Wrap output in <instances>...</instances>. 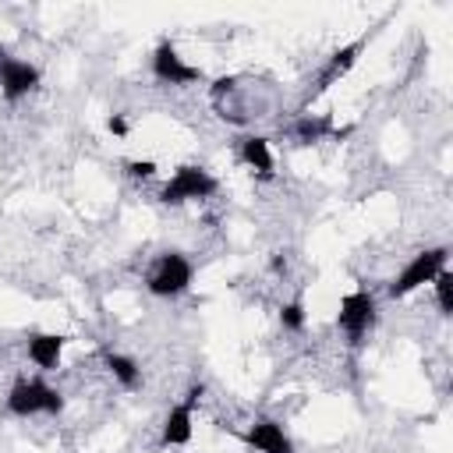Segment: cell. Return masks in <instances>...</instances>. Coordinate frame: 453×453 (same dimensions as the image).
I'll return each instance as SVG.
<instances>
[{
  "label": "cell",
  "mask_w": 453,
  "mask_h": 453,
  "mask_svg": "<svg viewBox=\"0 0 453 453\" xmlns=\"http://www.w3.org/2000/svg\"><path fill=\"white\" fill-rule=\"evenodd\" d=\"M7 411L14 418H35V414H60L64 411V396L60 389L46 386L42 379H18L7 389Z\"/></svg>",
  "instance_id": "6da1fadb"
},
{
  "label": "cell",
  "mask_w": 453,
  "mask_h": 453,
  "mask_svg": "<svg viewBox=\"0 0 453 453\" xmlns=\"http://www.w3.org/2000/svg\"><path fill=\"white\" fill-rule=\"evenodd\" d=\"M446 258H449V248H428V251L414 255V258L400 269V276L389 283V297H407V294H414L418 287L432 283V280L446 269Z\"/></svg>",
  "instance_id": "7a4b0ae2"
},
{
  "label": "cell",
  "mask_w": 453,
  "mask_h": 453,
  "mask_svg": "<svg viewBox=\"0 0 453 453\" xmlns=\"http://www.w3.org/2000/svg\"><path fill=\"white\" fill-rule=\"evenodd\" d=\"M191 262L180 255V251H166V255H159L156 262H152V269H149V276H145V287H149V294H156V297H177V294H184L188 290V283H191Z\"/></svg>",
  "instance_id": "3957f363"
},
{
  "label": "cell",
  "mask_w": 453,
  "mask_h": 453,
  "mask_svg": "<svg viewBox=\"0 0 453 453\" xmlns=\"http://www.w3.org/2000/svg\"><path fill=\"white\" fill-rule=\"evenodd\" d=\"M216 191V177L202 166H177L173 177L163 184L159 198L166 205H180V202H191V198H209Z\"/></svg>",
  "instance_id": "277c9868"
},
{
  "label": "cell",
  "mask_w": 453,
  "mask_h": 453,
  "mask_svg": "<svg viewBox=\"0 0 453 453\" xmlns=\"http://www.w3.org/2000/svg\"><path fill=\"white\" fill-rule=\"evenodd\" d=\"M375 322V297L368 290H350L340 297V315H336V326L354 340L361 343V336L372 329Z\"/></svg>",
  "instance_id": "5b68a950"
},
{
  "label": "cell",
  "mask_w": 453,
  "mask_h": 453,
  "mask_svg": "<svg viewBox=\"0 0 453 453\" xmlns=\"http://www.w3.org/2000/svg\"><path fill=\"white\" fill-rule=\"evenodd\" d=\"M152 74H156L159 81H166V85H191V81L202 78V71H198L195 64H188V60L177 53V46H173L170 39H163V42L152 50Z\"/></svg>",
  "instance_id": "8992f818"
},
{
  "label": "cell",
  "mask_w": 453,
  "mask_h": 453,
  "mask_svg": "<svg viewBox=\"0 0 453 453\" xmlns=\"http://www.w3.org/2000/svg\"><path fill=\"white\" fill-rule=\"evenodd\" d=\"M35 85H39V67L28 64V60L11 57L7 50H0V96L14 103V99L28 96Z\"/></svg>",
  "instance_id": "52a82bcc"
},
{
  "label": "cell",
  "mask_w": 453,
  "mask_h": 453,
  "mask_svg": "<svg viewBox=\"0 0 453 453\" xmlns=\"http://www.w3.org/2000/svg\"><path fill=\"white\" fill-rule=\"evenodd\" d=\"M202 393H205L202 386H191L188 396L170 407V414H166V421H163V432H159V442H163V446H184V442H191L195 403L202 400Z\"/></svg>",
  "instance_id": "ba28073f"
},
{
  "label": "cell",
  "mask_w": 453,
  "mask_h": 453,
  "mask_svg": "<svg viewBox=\"0 0 453 453\" xmlns=\"http://www.w3.org/2000/svg\"><path fill=\"white\" fill-rule=\"evenodd\" d=\"M244 442H248L251 449H258V453H294L290 435H287L283 425L273 421V418H258V421H251V425L244 428Z\"/></svg>",
  "instance_id": "9c48e42d"
},
{
  "label": "cell",
  "mask_w": 453,
  "mask_h": 453,
  "mask_svg": "<svg viewBox=\"0 0 453 453\" xmlns=\"http://www.w3.org/2000/svg\"><path fill=\"white\" fill-rule=\"evenodd\" d=\"M64 343H67V336H60V333H32V336H28V361H32L35 368L50 372V368L60 365Z\"/></svg>",
  "instance_id": "30bf717a"
},
{
  "label": "cell",
  "mask_w": 453,
  "mask_h": 453,
  "mask_svg": "<svg viewBox=\"0 0 453 453\" xmlns=\"http://www.w3.org/2000/svg\"><path fill=\"white\" fill-rule=\"evenodd\" d=\"M237 156H241V163H244L248 170H255L262 180H273V149H269V138H262V134L241 138Z\"/></svg>",
  "instance_id": "8fae6325"
},
{
  "label": "cell",
  "mask_w": 453,
  "mask_h": 453,
  "mask_svg": "<svg viewBox=\"0 0 453 453\" xmlns=\"http://www.w3.org/2000/svg\"><path fill=\"white\" fill-rule=\"evenodd\" d=\"M343 134H347V127L340 131L329 113H322V117L301 113V117L294 120V138H297V145H311V142H322V138H343Z\"/></svg>",
  "instance_id": "7c38bea8"
},
{
  "label": "cell",
  "mask_w": 453,
  "mask_h": 453,
  "mask_svg": "<svg viewBox=\"0 0 453 453\" xmlns=\"http://www.w3.org/2000/svg\"><path fill=\"white\" fill-rule=\"evenodd\" d=\"M361 46H365V39H357V42H350V46L336 50V53L329 57V64L322 67V74H319V88H315V92H326L336 78H343V74L354 67V60H357V53H361Z\"/></svg>",
  "instance_id": "4fadbf2b"
},
{
  "label": "cell",
  "mask_w": 453,
  "mask_h": 453,
  "mask_svg": "<svg viewBox=\"0 0 453 453\" xmlns=\"http://www.w3.org/2000/svg\"><path fill=\"white\" fill-rule=\"evenodd\" d=\"M103 361H106V368L113 372V379H117L124 389H134V386L142 382V368H138V361H134V357L117 354V350H106V354H103Z\"/></svg>",
  "instance_id": "5bb4252c"
},
{
  "label": "cell",
  "mask_w": 453,
  "mask_h": 453,
  "mask_svg": "<svg viewBox=\"0 0 453 453\" xmlns=\"http://www.w3.org/2000/svg\"><path fill=\"white\" fill-rule=\"evenodd\" d=\"M435 297H439V311L442 315H453V276H449V269H442L435 280Z\"/></svg>",
  "instance_id": "9a60e30c"
},
{
  "label": "cell",
  "mask_w": 453,
  "mask_h": 453,
  "mask_svg": "<svg viewBox=\"0 0 453 453\" xmlns=\"http://www.w3.org/2000/svg\"><path fill=\"white\" fill-rule=\"evenodd\" d=\"M280 322H283V329L301 333V329H304V304H301V301L283 304V308H280Z\"/></svg>",
  "instance_id": "2e32d148"
},
{
  "label": "cell",
  "mask_w": 453,
  "mask_h": 453,
  "mask_svg": "<svg viewBox=\"0 0 453 453\" xmlns=\"http://www.w3.org/2000/svg\"><path fill=\"white\" fill-rule=\"evenodd\" d=\"M124 170H127V177H142V180H145V177L156 173V163H152V159H127Z\"/></svg>",
  "instance_id": "e0dca14e"
},
{
  "label": "cell",
  "mask_w": 453,
  "mask_h": 453,
  "mask_svg": "<svg viewBox=\"0 0 453 453\" xmlns=\"http://www.w3.org/2000/svg\"><path fill=\"white\" fill-rule=\"evenodd\" d=\"M106 127H110V134H117V138H124V134H127V120H124L120 113H113V117L106 120Z\"/></svg>",
  "instance_id": "ac0fdd59"
}]
</instances>
